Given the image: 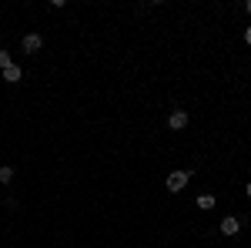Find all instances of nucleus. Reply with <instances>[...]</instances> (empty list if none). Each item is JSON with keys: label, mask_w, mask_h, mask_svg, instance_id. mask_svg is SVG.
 Segmentation results:
<instances>
[{"label": "nucleus", "mask_w": 251, "mask_h": 248, "mask_svg": "<svg viewBox=\"0 0 251 248\" xmlns=\"http://www.w3.org/2000/svg\"><path fill=\"white\" fill-rule=\"evenodd\" d=\"M188 181H191V171H171V174H168V191L177 194V191L188 188Z\"/></svg>", "instance_id": "1"}, {"label": "nucleus", "mask_w": 251, "mask_h": 248, "mask_svg": "<svg viewBox=\"0 0 251 248\" xmlns=\"http://www.w3.org/2000/svg\"><path fill=\"white\" fill-rule=\"evenodd\" d=\"M241 231V218H234V215H228V218H221V235H238Z\"/></svg>", "instance_id": "2"}, {"label": "nucleus", "mask_w": 251, "mask_h": 248, "mask_svg": "<svg viewBox=\"0 0 251 248\" xmlns=\"http://www.w3.org/2000/svg\"><path fill=\"white\" fill-rule=\"evenodd\" d=\"M40 47H44V37L40 34H24V51L27 54H37Z\"/></svg>", "instance_id": "3"}, {"label": "nucleus", "mask_w": 251, "mask_h": 248, "mask_svg": "<svg viewBox=\"0 0 251 248\" xmlns=\"http://www.w3.org/2000/svg\"><path fill=\"white\" fill-rule=\"evenodd\" d=\"M168 124H171V131H181V128H188V111H174L168 117Z\"/></svg>", "instance_id": "4"}, {"label": "nucleus", "mask_w": 251, "mask_h": 248, "mask_svg": "<svg viewBox=\"0 0 251 248\" xmlns=\"http://www.w3.org/2000/svg\"><path fill=\"white\" fill-rule=\"evenodd\" d=\"M20 77H24V67H20V64H10V67L3 71V81H7V84H17Z\"/></svg>", "instance_id": "5"}, {"label": "nucleus", "mask_w": 251, "mask_h": 248, "mask_svg": "<svg viewBox=\"0 0 251 248\" xmlns=\"http://www.w3.org/2000/svg\"><path fill=\"white\" fill-rule=\"evenodd\" d=\"M198 208H201V211H211L214 208V194H201V198H198Z\"/></svg>", "instance_id": "6"}, {"label": "nucleus", "mask_w": 251, "mask_h": 248, "mask_svg": "<svg viewBox=\"0 0 251 248\" xmlns=\"http://www.w3.org/2000/svg\"><path fill=\"white\" fill-rule=\"evenodd\" d=\"M10 181H14V168L3 165V168H0V185H10Z\"/></svg>", "instance_id": "7"}, {"label": "nucleus", "mask_w": 251, "mask_h": 248, "mask_svg": "<svg viewBox=\"0 0 251 248\" xmlns=\"http://www.w3.org/2000/svg\"><path fill=\"white\" fill-rule=\"evenodd\" d=\"M10 64H14V60H10V54H7V51H0V71H7Z\"/></svg>", "instance_id": "8"}, {"label": "nucleus", "mask_w": 251, "mask_h": 248, "mask_svg": "<svg viewBox=\"0 0 251 248\" xmlns=\"http://www.w3.org/2000/svg\"><path fill=\"white\" fill-rule=\"evenodd\" d=\"M245 40H248V44H251V24H248V27H245Z\"/></svg>", "instance_id": "9"}, {"label": "nucleus", "mask_w": 251, "mask_h": 248, "mask_svg": "<svg viewBox=\"0 0 251 248\" xmlns=\"http://www.w3.org/2000/svg\"><path fill=\"white\" fill-rule=\"evenodd\" d=\"M245 191H248V198H251V181H248V185H245Z\"/></svg>", "instance_id": "10"}, {"label": "nucleus", "mask_w": 251, "mask_h": 248, "mask_svg": "<svg viewBox=\"0 0 251 248\" xmlns=\"http://www.w3.org/2000/svg\"><path fill=\"white\" fill-rule=\"evenodd\" d=\"M245 10H248V14H251V0H248V3H245Z\"/></svg>", "instance_id": "11"}]
</instances>
